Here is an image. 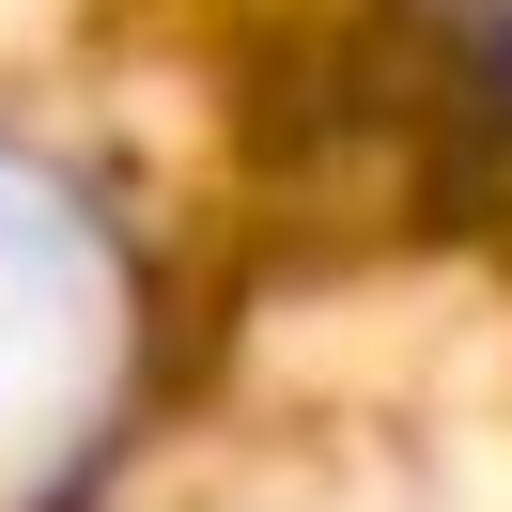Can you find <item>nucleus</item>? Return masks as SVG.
I'll return each instance as SVG.
<instances>
[{"instance_id":"f257e3e1","label":"nucleus","mask_w":512,"mask_h":512,"mask_svg":"<svg viewBox=\"0 0 512 512\" xmlns=\"http://www.w3.org/2000/svg\"><path fill=\"white\" fill-rule=\"evenodd\" d=\"M140 388V295L94 202L0 156V512H78Z\"/></svg>"}]
</instances>
